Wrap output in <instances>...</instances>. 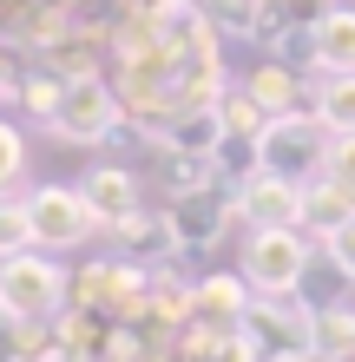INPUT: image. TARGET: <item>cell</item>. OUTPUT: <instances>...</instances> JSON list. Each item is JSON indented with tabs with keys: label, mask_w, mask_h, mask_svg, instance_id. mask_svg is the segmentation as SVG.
<instances>
[{
	"label": "cell",
	"mask_w": 355,
	"mask_h": 362,
	"mask_svg": "<svg viewBox=\"0 0 355 362\" xmlns=\"http://www.w3.org/2000/svg\"><path fill=\"white\" fill-rule=\"evenodd\" d=\"M73 296V276L53 264V250H13L0 257V316L7 323H59Z\"/></svg>",
	"instance_id": "obj_1"
},
{
	"label": "cell",
	"mask_w": 355,
	"mask_h": 362,
	"mask_svg": "<svg viewBox=\"0 0 355 362\" xmlns=\"http://www.w3.org/2000/svg\"><path fill=\"white\" fill-rule=\"evenodd\" d=\"M309 323H316V310H309L303 296H257L237 336H243L250 362H316Z\"/></svg>",
	"instance_id": "obj_2"
},
{
	"label": "cell",
	"mask_w": 355,
	"mask_h": 362,
	"mask_svg": "<svg viewBox=\"0 0 355 362\" xmlns=\"http://www.w3.org/2000/svg\"><path fill=\"white\" fill-rule=\"evenodd\" d=\"M47 125L66 145H106V139H119V125H125V99L99 73H73L66 86H59V105L47 112Z\"/></svg>",
	"instance_id": "obj_3"
},
{
	"label": "cell",
	"mask_w": 355,
	"mask_h": 362,
	"mask_svg": "<svg viewBox=\"0 0 355 362\" xmlns=\"http://www.w3.org/2000/svg\"><path fill=\"white\" fill-rule=\"evenodd\" d=\"M309 264H316V238H303L296 224H289V230H250L243 270H237V276H243L257 296H296Z\"/></svg>",
	"instance_id": "obj_4"
},
{
	"label": "cell",
	"mask_w": 355,
	"mask_h": 362,
	"mask_svg": "<svg viewBox=\"0 0 355 362\" xmlns=\"http://www.w3.org/2000/svg\"><path fill=\"white\" fill-rule=\"evenodd\" d=\"M138 33L152 40L164 59H178V66L217 59V27H211V13H204L198 0H152V7L138 13Z\"/></svg>",
	"instance_id": "obj_5"
},
{
	"label": "cell",
	"mask_w": 355,
	"mask_h": 362,
	"mask_svg": "<svg viewBox=\"0 0 355 362\" xmlns=\"http://www.w3.org/2000/svg\"><path fill=\"white\" fill-rule=\"evenodd\" d=\"M27 204H33V238H40V250H53V257H59V250L92 244L99 230H106L79 185H33Z\"/></svg>",
	"instance_id": "obj_6"
},
{
	"label": "cell",
	"mask_w": 355,
	"mask_h": 362,
	"mask_svg": "<svg viewBox=\"0 0 355 362\" xmlns=\"http://www.w3.org/2000/svg\"><path fill=\"white\" fill-rule=\"evenodd\" d=\"M323 152H329V139H323L316 112H277V119L263 125V139H257L263 172L296 178V185H309V172L323 178Z\"/></svg>",
	"instance_id": "obj_7"
},
{
	"label": "cell",
	"mask_w": 355,
	"mask_h": 362,
	"mask_svg": "<svg viewBox=\"0 0 355 362\" xmlns=\"http://www.w3.org/2000/svg\"><path fill=\"white\" fill-rule=\"evenodd\" d=\"M164 218H172L178 250H211L224 230H231V218H237V191L217 185V178H204L191 191H178V198L164 204Z\"/></svg>",
	"instance_id": "obj_8"
},
{
	"label": "cell",
	"mask_w": 355,
	"mask_h": 362,
	"mask_svg": "<svg viewBox=\"0 0 355 362\" xmlns=\"http://www.w3.org/2000/svg\"><path fill=\"white\" fill-rule=\"evenodd\" d=\"M257 290L243 276H204V284L184 290V336H237Z\"/></svg>",
	"instance_id": "obj_9"
},
{
	"label": "cell",
	"mask_w": 355,
	"mask_h": 362,
	"mask_svg": "<svg viewBox=\"0 0 355 362\" xmlns=\"http://www.w3.org/2000/svg\"><path fill=\"white\" fill-rule=\"evenodd\" d=\"M237 218L250 230H303V185L296 178H277V172H257L237 191Z\"/></svg>",
	"instance_id": "obj_10"
},
{
	"label": "cell",
	"mask_w": 355,
	"mask_h": 362,
	"mask_svg": "<svg viewBox=\"0 0 355 362\" xmlns=\"http://www.w3.org/2000/svg\"><path fill=\"white\" fill-rule=\"evenodd\" d=\"M79 191H86V204L99 211V224H125L132 211H145V191L138 178L125 172V165H86V178H79Z\"/></svg>",
	"instance_id": "obj_11"
},
{
	"label": "cell",
	"mask_w": 355,
	"mask_h": 362,
	"mask_svg": "<svg viewBox=\"0 0 355 362\" xmlns=\"http://www.w3.org/2000/svg\"><path fill=\"white\" fill-rule=\"evenodd\" d=\"M309 66L316 73H355V7H323L309 20Z\"/></svg>",
	"instance_id": "obj_12"
},
{
	"label": "cell",
	"mask_w": 355,
	"mask_h": 362,
	"mask_svg": "<svg viewBox=\"0 0 355 362\" xmlns=\"http://www.w3.org/2000/svg\"><path fill=\"white\" fill-rule=\"evenodd\" d=\"M224 145V112L204 105V112H172L158 125V152H184V158H211Z\"/></svg>",
	"instance_id": "obj_13"
},
{
	"label": "cell",
	"mask_w": 355,
	"mask_h": 362,
	"mask_svg": "<svg viewBox=\"0 0 355 362\" xmlns=\"http://www.w3.org/2000/svg\"><path fill=\"white\" fill-rule=\"evenodd\" d=\"M355 218V198H349V191L342 185H329V178H309L303 185V238H329V230H342Z\"/></svg>",
	"instance_id": "obj_14"
},
{
	"label": "cell",
	"mask_w": 355,
	"mask_h": 362,
	"mask_svg": "<svg viewBox=\"0 0 355 362\" xmlns=\"http://www.w3.org/2000/svg\"><path fill=\"white\" fill-rule=\"evenodd\" d=\"M243 93L257 99L270 119H277V112H296V105H303V79H296V66H289V59H263V66L243 79Z\"/></svg>",
	"instance_id": "obj_15"
},
{
	"label": "cell",
	"mask_w": 355,
	"mask_h": 362,
	"mask_svg": "<svg viewBox=\"0 0 355 362\" xmlns=\"http://www.w3.org/2000/svg\"><path fill=\"white\" fill-rule=\"evenodd\" d=\"M309 112H316V125H323L329 139H336V132H355V73H323Z\"/></svg>",
	"instance_id": "obj_16"
},
{
	"label": "cell",
	"mask_w": 355,
	"mask_h": 362,
	"mask_svg": "<svg viewBox=\"0 0 355 362\" xmlns=\"http://www.w3.org/2000/svg\"><path fill=\"white\" fill-rule=\"evenodd\" d=\"M309 336H316V362H355V303L316 310Z\"/></svg>",
	"instance_id": "obj_17"
},
{
	"label": "cell",
	"mask_w": 355,
	"mask_h": 362,
	"mask_svg": "<svg viewBox=\"0 0 355 362\" xmlns=\"http://www.w3.org/2000/svg\"><path fill=\"white\" fill-rule=\"evenodd\" d=\"M112 238L125 244V257H152V250H178V238H172V218L164 211H132L125 224H112Z\"/></svg>",
	"instance_id": "obj_18"
},
{
	"label": "cell",
	"mask_w": 355,
	"mask_h": 362,
	"mask_svg": "<svg viewBox=\"0 0 355 362\" xmlns=\"http://www.w3.org/2000/svg\"><path fill=\"white\" fill-rule=\"evenodd\" d=\"M204 13H211L217 40H224V33H231V40H263V13H270V0H204Z\"/></svg>",
	"instance_id": "obj_19"
},
{
	"label": "cell",
	"mask_w": 355,
	"mask_h": 362,
	"mask_svg": "<svg viewBox=\"0 0 355 362\" xmlns=\"http://www.w3.org/2000/svg\"><path fill=\"white\" fill-rule=\"evenodd\" d=\"M33 204L20 198V191H7L0 198V257H13V250H33Z\"/></svg>",
	"instance_id": "obj_20"
},
{
	"label": "cell",
	"mask_w": 355,
	"mask_h": 362,
	"mask_svg": "<svg viewBox=\"0 0 355 362\" xmlns=\"http://www.w3.org/2000/svg\"><path fill=\"white\" fill-rule=\"evenodd\" d=\"M342 290H349V276L323 257V264H309V270H303V290H296V296H303L309 310H329V303H342Z\"/></svg>",
	"instance_id": "obj_21"
},
{
	"label": "cell",
	"mask_w": 355,
	"mask_h": 362,
	"mask_svg": "<svg viewBox=\"0 0 355 362\" xmlns=\"http://www.w3.org/2000/svg\"><path fill=\"white\" fill-rule=\"evenodd\" d=\"M217 112H224V132H243V139H263V125H270V112H263V105L250 99L243 86H237V93H224Z\"/></svg>",
	"instance_id": "obj_22"
},
{
	"label": "cell",
	"mask_w": 355,
	"mask_h": 362,
	"mask_svg": "<svg viewBox=\"0 0 355 362\" xmlns=\"http://www.w3.org/2000/svg\"><path fill=\"white\" fill-rule=\"evenodd\" d=\"M323 178H329V185H342L349 198H355V132H336V139H329V152H323Z\"/></svg>",
	"instance_id": "obj_23"
},
{
	"label": "cell",
	"mask_w": 355,
	"mask_h": 362,
	"mask_svg": "<svg viewBox=\"0 0 355 362\" xmlns=\"http://www.w3.org/2000/svg\"><path fill=\"white\" fill-rule=\"evenodd\" d=\"M20 172H27V139H20V125L0 119V198L20 185Z\"/></svg>",
	"instance_id": "obj_24"
},
{
	"label": "cell",
	"mask_w": 355,
	"mask_h": 362,
	"mask_svg": "<svg viewBox=\"0 0 355 362\" xmlns=\"http://www.w3.org/2000/svg\"><path fill=\"white\" fill-rule=\"evenodd\" d=\"M323 257H329V264H336L349 284H355V218H349L342 230H329V238H323Z\"/></svg>",
	"instance_id": "obj_25"
},
{
	"label": "cell",
	"mask_w": 355,
	"mask_h": 362,
	"mask_svg": "<svg viewBox=\"0 0 355 362\" xmlns=\"http://www.w3.org/2000/svg\"><path fill=\"white\" fill-rule=\"evenodd\" d=\"M59 86H66V79H53V73H47V79H40V73H33V79H27V86H20V93H27V105H33V112H40V119H47V112H53V105H59Z\"/></svg>",
	"instance_id": "obj_26"
}]
</instances>
